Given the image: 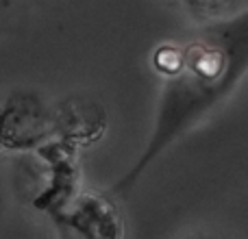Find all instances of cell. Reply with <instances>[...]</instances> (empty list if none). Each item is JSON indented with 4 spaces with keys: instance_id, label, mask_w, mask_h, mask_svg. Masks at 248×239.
I'll list each match as a JSON object with an SVG mask.
<instances>
[{
    "instance_id": "6da1fadb",
    "label": "cell",
    "mask_w": 248,
    "mask_h": 239,
    "mask_svg": "<svg viewBox=\"0 0 248 239\" xmlns=\"http://www.w3.org/2000/svg\"><path fill=\"white\" fill-rule=\"evenodd\" d=\"M153 65L163 78L155 128L137 163L116 183L124 194L185 133L209 116L248 74V9L211 20L187 39L161 44Z\"/></svg>"
},
{
    "instance_id": "7a4b0ae2",
    "label": "cell",
    "mask_w": 248,
    "mask_h": 239,
    "mask_svg": "<svg viewBox=\"0 0 248 239\" xmlns=\"http://www.w3.org/2000/svg\"><path fill=\"white\" fill-rule=\"evenodd\" d=\"M46 131V113L35 96L11 94L0 100V144L9 148L35 146Z\"/></svg>"
},
{
    "instance_id": "3957f363",
    "label": "cell",
    "mask_w": 248,
    "mask_h": 239,
    "mask_svg": "<svg viewBox=\"0 0 248 239\" xmlns=\"http://www.w3.org/2000/svg\"><path fill=\"white\" fill-rule=\"evenodd\" d=\"M77 222H65L87 239H122L120 215L105 198L87 196L81 200L77 211Z\"/></svg>"
},
{
    "instance_id": "277c9868",
    "label": "cell",
    "mask_w": 248,
    "mask_h": 239,
    "mask_svg": "<svg viewBox=\"0 0 248 239\" xmlns=\"http://www.w3.org/2000/svg\"><path fill=\"white\" fill-rule=\"evenodd\" d=\"M222 2H224V0H187V4L192 9H196V13L198 11L209 13V11H214V9H218Z\"/></svg>"
},
{
    "instance_id": "5b68a950",
    "label": "cell",
    "mask_w": 248,
    "mask_h": 239,
    "mask_svg": "<svg viewBox=\"0 0 248 239\" xmlns=\"http://www.w3.org/2000/svg\"><path fill=\"white\" fill-rule=\"evenodd\" d=\"M61 237L63 239H87V237H83L78 231H74L70 224H63V228H61Z\"/></svg>"
},
{
    "instance_id": "8992f818",
    "label": "cell",
    "mask_w": 248,
    "mask_h": 239,
    "mask_svg": "<svg viewBox=\"0 0 248 239\" xmlns=\"http://www.w3.org/2000/svg\"><path fill=\"white\" fill-rule=\"evenodd\" d=\"M17 4V0H0V13H7L11 11L13 7Z\"/></svg>"
},
{
    "instance_id": "52a82bcc",
    "label": "cell",
    "mask_w": 248,
    "mask_h": 239,
    "mask_svg": "<svg viewBox=\"0 0 248 239\" xmlns=\"http://www.w3.org/2000/svg\"><path fill=\"white\" fill-rule=\"evenodd\" d=\"M194 239H218V237H207V235H202V237H194Z\"/></svg>"
}]
</instances>
